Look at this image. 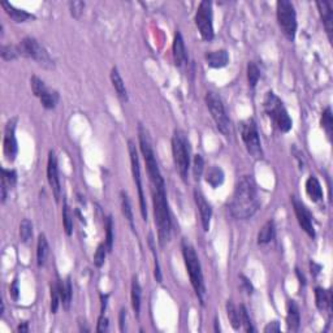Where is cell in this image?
<instances>
[{
	"instance_id": "1",
	"label": "cell",
	"mask_w": 333,
	"mask_h": 333,
	"mask_svg": "<svg viewBox=\"0 0 333 333\" xmlns=\"http://www.w3.org/2000/svg\"><path fill=\"white\" fill-rule=\"evenodd\" d=\"M261 202L258 198L255 181L251 176H243L236 185L231 202V213L238 220H246L254 216L259 210Z\"/></svg>"
},
{
	"instance_id": "2",
	"label": "cell",
	"mask_w": 333,
	"mask_h": 333,
	"mask_svg": "<svg viewBox=\"0 0 333 333\" xmlns=\"http://www.w3.org/2000/svg\"><path fill=\"white\" fill-rule=\"evenodd\" d=\"M151 195H153L155 224L158 227V234H159V243L160 246H165V243L171 238L172 231L171 213H169L168 201L165 194V185L151 186Z\"/></svg>"
},
{
	"instance_id": "3",
	"label": "cell",
	"mask_w": 333,
	"mask_h": 333,
	"mask_svg": "<svg viewBox=\"0 0 333 333\" xmlns=\"http://www.w3.org/2000/svg\"><path fill=\"white\" fill-rule=\"evenodd\" d=\"M181 250H182L186 270L189 273L190 281H192V285L195 290V294L198 297L199 302L204 305V302H206V286H204L203 273H202L201 262H199L198 255H197L192 243L188 240H182Z\"/></svg>"
},
{
	"instance_id": "4",
	"label": "cell",
	"mask_w": 333,
	"mask_h": 333,
	"mask_svg": "<svg viewBox=\"0 0 333 333\" xmlns=\"http://www.w3.org/2000/svg\"><path fill=\"white\" fill-rule=\"evenodd\" d=\"M138 138H139V147H141L142 155H143L144 158V163H146V168H147V173H149V177H150L151 186L165 185L164 178H163L162 173H160L159 165H158V162H156L155 153H154L153 146H151L149 133L142 125H139L138 128Z\"/></svg>"
},
{
	"instance_id": "5",
	"label": "cell",
	"mask_w": 333,
	"mask_h": 333,
	"mask_svg": "<svg viewBox=\"0 0 333 333\" xmlns=\"http://www.w3.org/2000/svg\"><path fill=\"white\" fill-rule=\"evenodd\" d=\"M172 153H173L176 168L181 178L185 181L190 168V144L189 139L182 130H174L173 137H172Z\"/></svg>"
},
{
	"instance_id": "6",
	"label": "cell",
	"mask_w": 333,
	"mask_h": 333,
	"mask_svg": "<svg viewBox=\"0 0 333 333\" xmlns=\"http://www.w3.org/2000/svg\"><path fill=\"white\" fill-rule=\"evenodd\" d=\"M264 111L273 121V124L277 126L280 132L288 133L291 129L293 123H291L288 111L285 109L279 96L273 94L272 91L267 93V95L264 98Z\"/></svg>"
},
{
	"instance_id": "7",
	"label": "cell",
	"mask_w": 333,
	"mask_h": 333,
	"mask_svg": "<svg viewBox=\"0 0 333 333\" xmlns=\"http://www.w3.org/2000/svg\"><path fill=\"white\" fill-rule=\"evenodd\" d=\"M206 103H207V107L210 109L211 115H212L213 121L216 123L217 129L225 135V137H229L232 135V123L229 120L227 111H225V107L223 104V100L216 93L213 91H208L206 94Z\"/></svg>"
},
{
	"instance_id": "8",
	"label": "cell",
	"mask_w": 333,
	"mask_h": 333,
	"mask_svg": "<svg viewBox=\"0 0 333 333\" xmlns=\"http://www.w3.org/2000/svg\"><path fill=\"white\" fill-rule=\"evenodd\" d=\"M18 50H20V55L29 59H33L36 63L43 68L47 69H52L54 68V61L50 57L48 52L46 51V48L43 47L41 43L36 41L35 38L27 36L21 41V43L18 45Z\"/></svg>"
},
{
	"instance_id": "9",
	"label": "cell",
	"mask_w": 333,
	"mask_h": 333,
	"mask_svg": "<svg viewBox=\"0 0 333 333\" xmlns=\"http://www.w3.org/2000/svg\"><path fill=\"white\" fill-rule=\"evenodd\" d=\"M276 11L281 31L289 41H293L297 31V15L294 6L288 0H280L276 4Z\"/></svg>"
},
{
	"instance_id": "10",
	"label": "cell",
	"mask_w": 333,
	"mask_h": 333,
	"mask_svg": "<svg viewBox=\"0 0 333 333\" xmlns=\"http://www.w3.org/2000/svg\"><path fill=\"white\" fill-rule=\"evenodd\" d=\"M240 132L242 141L246 146V150L254 159H261L263 156V151H262V143L261 138H259L258 128H256L255 121L252 119H247L243 120L240 124Z\"/></svg>"
},
{
	"instance_id": "11",
	"label": "cell",
	"mask_w": 333,
	"mask_h": 333,
	"mask_svg": "<svg viewBox=\"0 0 333 333\" xmlns=\"http://www.w3.org/2000/svg\"><path fill=\"white\" fill-rule=\"evenodd\" d=\"M195 24L198 27L199 33L204 41H212L213 39V22H212V3L203 0L201 2L195 13Z\"/></svg>"
},
{
	"instance_id": "12",
	"label": "cell",
	"mask_w": 333,
	"mask_h": 333,
	"mask_svg": "<svg viewBox=\"0 0 333 333\" xmlns=\"http://www.w3.org/2000/svg\"><path fill=\"white\" fill-rule=\"evenodd\" d=\"M129 144V155H130V164H132V173L134 182L137 183V189H138V198H139V207H141V213L143 220H147V206H146V201H144L143 188H142V178H141V168H139V159L138 153L135 149V144L133 141L128 142Z\"/></svg>"
},
{
	"instance_id": "13",
	"label": "cell",
	"mask_w": 333,
	"mask_h": 333,
	"mask_svg": "<svg viewBox=\"0 0 333 333\" xmlns=\"http://www.w3.org/2000/svg\"><path fill=\"white\" fill-rule=\"evenodd\" d=\"M291 203H293V208H294L295 216H297L301 228L306 232L311 238L315 237V227H314V220H312V215L309 208L297 197H291Z\"/></svg>"
},
{
	"instance_id": "14",
	"label": "cell",
	"mask_w": 333,
	"mask_h": 333,
	"mask_svg": "<svg viewBox=\"0 0 333 333\" xmlns=\"http://www.w3.org/2000/svg\"><path fill=\"white\" fill-rule=\"evenodd\" d=\"M16 123H17V119H11V120L7 123L6 130H4V155H6L7 160L11 163L15 162L18 150L17 139H16Z\"/></svg>"
},
{
	"instance_id": "15",
	"label": "cell",
	"mask_w": 333,
	"mask_h": 333,
	"mask_svg": "<svg viewBox=\"0 0 333 333\" xmlns=\"http://www.w3.org/2000/svg\"><path fill=\"white\" fill-rule=\"evenodd\" d=\"M47 180L50 186H51L54 197L56 202H59L61 195V185L60 178H59V168H57V158L55 151H50L48 153V160H47Z\"/></svg>"
},
{
	"instance_id": "16",
	"label": "cell",
	"mask_w": 333,
	"mask_h": 333,
	"mask_svg": "<svg viewBox=\"0 0 333 333\" xmlns=\"http://www.w3.org/2000/svg\"><path fill=\"white\" fill-rule=\"evenodd\" d=\"M194 201L197 207H198L199 215H201L202 227H203L204 232H208L210 229V221L212 217V208H211L210 203L206 201L204 195L202 194L199 190H194Z\"/></svg>"
},
{
	"instance_id": "17",
	"label": "cell",
	"mask_w": 333,
	"mask_h": 333,
	"mask_svg": "<svg viewBox=\"0 0 333 333\" xmlns=\"http://www.w3.org/2000/svg\"><path fill=\"white\" fill-rule=\"evenodd\" d=\"M319 8V13L323 20L325 30H327L329 41L332 39V30H333V11H332V3L329 2H318L316 3Z\"/></svg>"
},
{
	"instance_id": "18",
	"label": "cell",
	"mask_w": 333,
	"mask_h": 333,
	"mask_svg": "<svg viewBox=\"0 0 333 333\" xmlns=\"http://www.w3.org/2000/svg\"><path fill=\"white\" fill-rule=\"evenodd\" d=\"M173 59L176 65L181 66L188 61V52H186L185 43L180 31L176 33L173 39Z\"/></svg>"
},
{
	"instance_id": "19",
	"label": "cell",
	"mask_w": 333,
	"mask_h": 333,
	"mask_svg": "<svg viewBox=\"0 0 333 333\" xmlns=\"http://www.w3.org/2000/svg\"><path fill=\"white\" fill-rule=\"evenodd\" d=\"M16 181H17V173L16 171H9V169L2 168V202L7 201V195H8V190H11L15 186Z\"/></svg>"
},
{
	"instance_id": "20",
	"label": "cell",
	"mask_w": 333,
	"mask_h": 333,
	"mask_svg": "<svg viewBox=\"0 0 333 333\" xmlns=\"http://www.w3.org/2000/svg\"><path fill=\"white\" fill-rule=\"evenodd\" d=\"M206 61L211 68H224L229 63V55L225 50H219V51H212L206 54Z\"/></svg>"
},
{
	"instance_id": "21",
	"label": "cell",
	"mask_w": 333,
	"mask_h": 333,
	"mask_svg": "<svg viewBox=\"0 0 333 333\" xmlns=\"http://www.w3.org/2000/svg\"><path fill=\"white\" fill-rule=\"evenodd\" d=\"M286 323H288L289 330H298L301 324L300 307L294 301H288V315H286Z\"/></svg>"
},
{
	"instance_id": "22",
	"label": "cell",
	"mask_w": 333,
	"mask_h": 333,
	"mask_svg": "<svg viewBox=\"0 0 333 333\" xmlns=\"http://www.w3.org/2000/svg\"><path fill=\"white\" fill-rule=\"evenodd\" d=\"M2 7L6 9L7 15L12 18L15 22H25L27 21V20H30V18H35L31 13L26 12L24 9L16 8L15 6H12V4L8 3V2H3V3H2Z\"/></svg>"
},
{
	"instance_id": "23",
	"label": "cell",
	"mask_w": 333,
	"mask_h": 333,
	"mask_svg": "<svg viewBox=\"0 0 333 333\" xmlns=\"http://www.w3.org/2000/svg\"><path fill=\"white\" fill-rule=\"evenodd\" d=\"M306 193L312 202H319L323 198V189L319 180L314 176H310L306 181Z\"/></svg>"
},
{
	"instance_id": "24",
	"label": "cell",
	"mask_w": 333,
	"mask_h": 333,
	"mask_svg": "<svg viewBox=\"0 0 333 333\" xmlns=\"http://www.w3.org/2000/svg\"><path fill=\"white\" fill-rule=\"evenodd\" d=\"M57 288H59V293H60V298L63 301L64 309L68 310L72 302V282H70V277H66L65 281H57Z\"/></svg>"
},
{
	"instance_id": "25",
	"label": "cell",
	"mask_w": 333,
	"mask_h": 333,
	"mask_svg": "<svg viewBox=\"0 0 333 333\" xmlns=\"http://www.w3.org/2000/svg\"><path fill=\"white\" fill-rule=\"evenodd\" d=\"M111 81L112 85H114L115 90H116L117 95L120 98L123 102H126L128 100V91H126L125 84H124L123 78H121L120 73L117 70V68H112L111 70Z\"/></svg>"
},
{
	"instance_id": "26",
	"label": "cell",
	"mask_w": 333,
	"mask_h": 333,
	"mask_svg": "<svg viewBox=\"0 0 333 333\" xmlns=\"http://www.w3.org/2000/svg\"><path fill=\"white\" fill-rule=\"evenodd\" d=\"M315 298L316 306H318L320 311H330V307H332V294H330L329 290L316 288Z\"/></svg>"
},
{
	"instance_id": "27",
	"label": "cell",
	"mask_w": 333,
	"mask_h": 333,
	"mask_svg": "<svg viewBox=\"0 0 333 333\" xmlns=\"http://www.w3.org/2000/svg\"><path fill=\"white\" fill-rule=\"evenodd\" d=\"M50 254L47 238L45 234H41L38 237V245H36V263L39 267H43L47 262V256Z\"/></svg>"
},
{
	"instance_id": "28",
	"label": "cell",
	"mask_w": 333,
	"mask_h": 333,
	"mask_svg": "<svg viewBox=\"0 0 333 333\" xmlns=\"http://www.w3.org/2000/svg\"><path fill=\"white\" fill-rule=\"evenodd\" d=\"M120 197H121V210H123L124 216H125V219L128 220V223H129L130 229L133 231V233H135V225H134V216H133V208H132V204H130L129 198H128V194H126L125 192H121Z\"/></svg>"
},
{
	"instance_id": "29",
	"label": "cell",
	"mask_w": 333,
	"mask_h": 333,
	"mask_svg": "<svg viewBox=\"0 0 333 333\" xmlns=\"http://www.w3.org/2000/svg\"><path fill=\"white\" fill-rule=\"evenodd\" d=\"M206 181L207 183H210L212 188H219L223 182H224V172L221 168L216 167V165H212L211 168H208V171L206 172Z\"/></svg>"
},
{
	"instance_id": "30",
	"label": "cell",
	"mask_w": 333,
	"mask_h": 333,
	"mask_svg": "<svg viewBox=\"0 0 333 333\" xmlns=\"http://www.w3.org/2000/svg\"><path fill=\"white\" fill-rule=\"evenodd\" d=\"M39 99H41V103H42V105L46 109H52L56 107L57 102H59V93L47 87V89L41 94Z\"/></svg>"
},
{
	"instance_id": "31",
	"label": "cell",
	"mask_w": 333,
	"mask_h": 333,
	"mask_svg": "<svg viewBox=\"0 0 333 333\" xmlns=\"http://www.w3.org/2000/svg\"><path fill=\"white\" fill-rule=\"evenodd\" d=\"M132 307L134 310L135 315L139 316V311H141V297H142V289L139 285L137 277H134L132 281Z\"/></svg>"
},
{
	"instance_id": "32",
	"label": "cell",
	"mask_w": 333,
	"mask_h": 333,
	"mask_svg": "<svg viewBox=\"0 0 333 333\" xmlns=\"http://www.w3.org/2000/svg\"><path fill=\"white\" fill-rule=\"evenodd\" d=\"M275 237V223L272 220H268L266 224L263 225V228L261 229L258 234V243L259 245H266V243L271 242Z\"/></svg>"
},
{
	"instance_id": "33",
	"label": "cell",
	"mask_w": 333,
	"mask_h": 333,
	"mask_svg": "<svg viewBox=\"0 0 333 333\" xmlns=\"http://www.w3.org/2000/svg\"><path fill=\"white\" fill-rule=\"evenodd\" d=\"M0 55H2V59L6 61H11L17 59L20 55V50H18V46H12V45H3L0 48Z\"/></svg>"
},
{
	"instance_id": "34",
	"label": "cell",
	"mask_w": 333,
	"mask_h": 333,
	"mask_svg": "<svg viewBox=\"0 0 333 333\" xmlns=\"http://www.w3.org/2000/svg\"><path fill=\"white\" fill-rule=\"evenodd\" d=\"M227 311H228V318L231 321L232 327L234 329H238L241 327V318H240V311L237 310V307L234 306L232 301H228L227 303Z\"/></svg>"
},
{
	"instance_id": "35",
	"label": "cell",
	"mask_w": 333,
	"mask_h": 333,
	"mask_svg": "<svg viewBox=\"0 0 333 333\" xmlns=\"http://www.w3.org/2000/svg\"><path fill=\"white\" fill-rule=\"evenodd\" d=\"M20 237L24 243H29L33 238V224L30 220L24 219L20 224Z\"/></svg>"
},
{
	"instance_id": "36",
	"label": "cell",
	"mask_w": 333,
	"mask_h": 333,
	"mask_svg": "<svg viewBox=\"0 0 333 333\" xmlns=\"http://www.w3.org/2000/svg\"><path fill=\"white\" fill-rule=\"evenodd\" d=\"M321 128L325 130L327 133L328 138H332V132H333V117H332V111L330 108H325V111L323 112V116H321Z\"/></svg>"
},
{
	"instance_id": "37",
	"label": "cell",
	"mask_w": 333,
	"mask_h": 333,
	"mask_svg": "<svg viewBox=\"0 0 333 333\" xmlns=\"http://www.w3.org/2000/svg\"><path fill=\"white\" fill-rule=\"evenodd\" d=\"M247 78H249L250 87L254 89L258 84L259 78H261V70H259V68L254 61H250L249 65H247Z\"/></svg>"
},
{
	"instance_id": "38",
	"label": "cell",
	"mask_w": 333,
	"mask_h": 333,
	"mask_svg": "<svg viewBox=\"0 0 333 333\" xmlns=\"http://www.w3.org/2000/svg\"><path fill=\"white\" fill-rule=\"evenodd\" d=\"M105 246L108 251H112L114 247V221L112 217L108 216L105 220Z\"/></svg>"
},
{
	"instance_id": "39",
	"label": "cell",
	"mask_w": 333,
	"mask_h": 333,
	"mask_svg": "<svg viewBox=\"0 0 333 333\" xmlns=\"http://www.w3.org/2000/svg\"><path fill=\"white\" fill-rule=\"evenodd\" d=\"M149 246H150L151 252H153L154 255V262H155V271H154V275H155V279L158 282H162L163 277H162V271H160V266H159V261H158V255H156L155 251V243H154V237L153 234L149 236Z\"/></svg>"
},
{
	"instance_id": "40",
	"label": "cell",
	"mask_w": 333,
	"mask_h": 333,
	"mask_svg": "<svg viewBox=\"0 0 333 333\" xmlns=\"http://www.w3.org/2000/svg\"><path fill=\"white\" fill-rule=\"evenodd\" d=\"M63 223H64V229H65L66 236H70L73 232V219L72 215L69 212V207L66 204V201H64L63 206Z\"/></svg>"
},
{
	"instance_id": "41",
	"label": "cell",
	"mask_w": 333,
	"mask_h": 333,
	"mask_svg": "<svg viewBox=\"0 0 333 333\" xmlns=\"http://www.w3.org/2000/svg\"><path fill=\"white\" fill-rule=\"evenodd\" d=\"M107 251H108V249L105 246V243H100L99 246H98V249H96L95 255H94V264H95L98 268H100L103 264H104Z\"/></svg>"
},
{
	"instance_id": "42",
	"label": "cell",
	"mask_w": 333,
	"mask_h": 333,
	"mask_svg": "<svg viewBox=\"0 0 333 333\" xmlns=\"http://www.w3.org/2000/svg\"><path fill=\"white\" fill-rule=\"evenodd\" d=\"M240 318H241V324H243V327H245V330L246 332H254V328H252L251 325V320H250V316H249V312H247L246 307L243 306V305H241L240 306Z\"/></svg>"
},
{
	"instance_id": "43",
	"label": "cell",
	"mask_w": 333,
	"mask_h": 333,
	"mask_svg": "<svg viewBox=\"0 0 333 333\" xmlns=\"http://www.w3.org/2000/svg\"><path fill=\"white\" fill-rule=\"evenodd\" d=\"M30 82H31V90H33V94L35 96H38V98L41 96V94L47 89L45 82H43L41 78L36 77V76H33V77H31Z\"/></svg>"
},
{
	"instance_id": "44",
	"label": "cell",
	"mask_w": 333,
	"mask_h": 333,
	"mask_svg": "<svg viewBox=\"0 0 333 333\" xmlns=\"http://www.w3.org/2000/svg\"><path fill=\"white\" fill-rule=\"evenodd\" d=\"M204 169V160L201 155L194 156V162H193V172H194V177L198 180L202 176Z\"/></svg>"
},
{
	"instance_id": "45",
	"label": "cell",
	"mask_w": 333,
	"mask_h": 333,
	"mask_svg": "<svg viewBox=\"0 0 333 333\" xmlns=\"http://www.w3.org/2000/svg\"><path fill=\"white\" fill-rule=\"evenodd\" d=\"M59 300L60 298V293H59V288H57V282L51 285V311L56 312L59 309Z\"/></svg>"
},
{
	"instance_id": "46",
	"label": "cell",
	"mask_w": 333,
	"mask_h": 333,
	"mask_svg": "<svg viewBox=\"0 0 333 333\" xmlns=\"http://www.w3.org/2000/svg\"><path fill=\"white\" fill-rule=\"evenodd\" d=\"M84 8H85L84 2H70L69 3L70 15H72L75 18H78L80 16H81Z\"/></svg>"
},
{
	"instance_id": "47",
	"label": "cell",
	"mask_w": 333,
	"mask_h": 333,
	"mask_svg": "<svg viewBox=\"0 0 333 333\" xmlns=\"http://www.w3.org/2000/svg\"><path fill=\"white\" fill-rule=\"evenodd\" d=\"M108 330V319L105 318L104 314H102V315L99 316V319H98V327H96V332H107Z\"/></svg>"
},
{
	"instance_id": "48",
	"label": "cell",
	"mask_w": 333,
	"mask_h": 333,
	"mask_svg": "<svg viewBox=\"0 0 333 333\" xmlns=\"http://www.w3.org/2000/svg\"><path fill=\"white\" fill-rule=\"evenodd\" d=\"M280 330H281V327H280L279 321H271V323H268V324L266 325V328H264V332L266 333L280 332Z\"/></svg>"
},
{
	"instance_id": "49",
	"label": "cell",
	"mask_w": 333,
	"mask_h": 333,
	"mask_svg": "<svg viewBox=\"0 0 333 333\" xmlns=\"http://www.w3.org/2000/svg\"><path fill=\"white\" fill-rule=\"evenodd\" d=\"M18 294H20V289H18V280L15 279L11 285V297L15 301L18 300Z\"/></svg>"
},
{
	"instance_id": "50",
	"label": "cell",
	"mask_w": 333,
	"mask_h": 333,
	"mask_svg": "<svg viewBox=\"0 0 333 333\" xmlns=\"http://www.w3.org/2000/svg\"><path fill=\"white\" fill-rule=\"evenodd\" d=\"M125 320H126V310L123 309L120 311V315H119V324H120V330L121 332H125Z\"/></svg>"
},
{
	"instance_id": "51",
	"label": "cell",
	"mask_w": 333,
	"mask_h": 333,
	"mask_svg": "<svg viewBox=\"0 0 333 333\" xmlns=\"http://www.w3.org/2000/svg\"><path fill=\"white\" fill-rule=\"evenodd\" d=\"M17 330H18V332H27V330H29V327H27V323H22V324L18 325Z\"/></svg>"
},
{
	"instance_id": "52",
	"label": "cell",
	"mask_w": 333,
	"mask_h": 333,
	"mask_svg": "<svg viewBox=\"0 0 333 333\" xmlns=\"http://www.w3.org/2000/svg\"><path fill=\"white\" fill-rule=\"evenodd\" d=\"M215 330H216V332H219V330H220V328H219V321H217V318L215 319Z\"/></svg>"
}]
</instances>
